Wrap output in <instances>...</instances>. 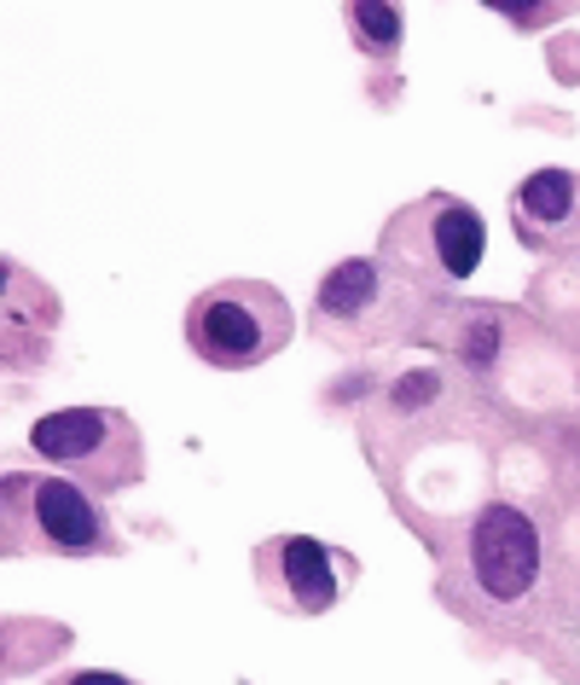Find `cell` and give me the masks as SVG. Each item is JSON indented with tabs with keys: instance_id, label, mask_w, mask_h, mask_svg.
I'll return each mask as SVG.
<instances>
[{
	"instance_id": "6da1fadb",
	"label": "cell",
	"mask_w": 580,
	"mask_h": 685,
	"mask_svg": "<svg viewBox=\"0 0 580 685\" xmlns=\"http://www.w3.org/2000/svg\"><path fill=\"white\" fill-rule=\"evenodd\" d=\"M291 332H296L291 302L262 279H226V285L197 296L186 314L192 354H204L210 366H226V372L273 361L291 343Z\"/></svg>"
},
{
	"instance_id": "7a4b0ae2",
	"label": "cell",
	"mask_w": 580,
	"mask_h": 685,
	"mask_svg": "<svg viewBox=\"0 0 580 685\" xmlns=\"http://www.w3.org/2000/svg\"><path fill=\"white\" fill-rule=\"evenodd\" d=\"M30 447L41 460H59L64 471L93 476L99 488H122L140 476V436L129 430L122 413L105 407H70V413H47L30 430Z\"/></svg>"
},
{
	"instance_id": "3957f363",
	"label": "cell",
	"mask_w": 580,
	"mask_h": 685,
	"mask_svg": "<svg viewBox=\"0 0 580 685\" xmlns=\"http://www.w3.org/2000/svg\"><path fill=\"white\" fill-rule=\"evenodd\" d=\"M470 564H476V581L482 593L511 604L522 593H535L540 581V528L528 512L517 505H488L476 517V535H470Z\"/></svg>"
},
{
	"instance_id": "277c9868",
	"label": "cell",
	"mask_w": 580,
	"mask_h": 685,
	"mask_svg": "<svg viewBox=\"0 0 580 685\" xmlns=\"http://www.w3.org/2000/svg\"><path fill=\"white\" fill-rule=\"evenodd\" d=\"M511 221H517V239L535 250L580 239V174H569V169L528 174L511 198Z\"/></svg>"
},
{
	"instance_id": "5b68a950",
	"label": "cell",
	"mask_w": 580,
	"mask_h": 685,
	"mask_svg": "<svg viewBox=\"0 0 580 685\" xmlns=\"http://www.w3.org/2000/svg\"><path fill=\"white\" fill-rule=\"evenodd\" d=\"M413 215L424 221V256H430L447 279H470L476 268H482V256H488V226H482V215H476L470 204L441 198V204H424Z\"/></svg>"
},
{
	"instance_id": "8992f818",
	"label": "cell",
	"mask_w": 580,
	"mask_h": 685,
	"mask_svg": "<svg viewBox=\"0 0 580 685\" xmlns=\"http://www.w3.org/2000/svg\"><path fill=\"white\" fill-rule=\"evenodd\" d=\"M35 523L59 552H88V546L105 541V523H99L93 500L64 476H41L35 482Z\"/></svg>"
},
{
	"instance_id": "52a82bcc",
	"label": "cell",
	"mask_w": 580,
	"mask_h": 685,
	"mask_svg": "<svg viewBox=\"0 0 580 685\" xmlns=\"http://www.w3.org/2000/svg\"><path fill=\"white\" fill-rule=\"evenodd\" d=\"M273 552H279V564H285V587H291V604H296V611H308V616L332 611L337 593H343V581H337V570H332V557H325V546L296 535V541H279Z\"/></svg>"
},
{
	"instance_id": "ba28073f",
	"label": "cell",
	"mask_w": 580,
	"mask_h": 685,
	"mask_svg": "<svg viewBox=\"0 0 580 685\" xmlns=\"http://www.w3.org/2000/svg\"><path fill=\"white\" fill-rule=\"evenodd\" d=\"M372 296H377V268L372 262H343V268L325 273V285H319V314L348 320V314L372 309Z\"/></svg>"
},
{
	"instance_id": "9c48e42d",
	"label": "cell",
	"mask_w": 580,
	"mask_h": 685,
	"mask_svg": "<svg viewBox=\"0 0 580 685\" xmlns=\"http://www.w3.org/2000/svg\"><path fill=\"white\" fill-rule=\"evenodd\" d=\"M348 23H355V36L372 47V53H384V47L400 41V12H395V7H377V0L348 7Z\"/></svg>"
},
{
	"instance_id": "30bf717a",
	"label": "cell",
	"mask_w": 580,
	"mask_h": 685,
	"mask_svg": "<svg viewBox=\"0 0 580 685\" xmlns=\"http://www.w3.org/2000/svg\"><path fill=\"white\" fill-rule=\"evenodd\" d=\"M436 395H441V372H407L389 390V401H395L400 413H413V407H424V401H436Z\"/></svg>"
},
{
	"instance_id": "8fae6325",
	"label": "cell",
	"mask_w": 580,
	"mask_h": 685,
	"mask_svg": "<svg viewBox=\"0 0 580 685\" xmlns=\"http://www.w3.org/2000/svg\"><path fill=\"white\" fill-rule=\"evenodd\" d=\"M493 338H499L493 325H476V332H470V343H465V361H470V366H482L488 354H493Z\"/></svg>"
},
{
	"instance_id": "7c38bea8",
	"label": "cell",
	"mask_w": 580,
	"mask_h": 685,
	"mask_svg": "<svg viewBox=\"0 0 580 685\" xmlns=\"http://www.w3.org/2000/svg\"><path fill=\"white\" fill-rule=\"evenodd\" d=\"M70 685H129V679H122V674H75Z\"/></svg>"
}]
</instances>
